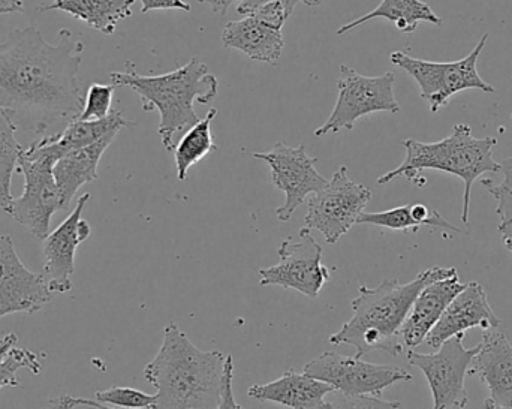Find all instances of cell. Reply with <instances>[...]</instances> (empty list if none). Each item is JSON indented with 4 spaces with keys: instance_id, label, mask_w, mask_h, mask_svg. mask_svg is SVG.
<instances>
[{
    "instance_id": "obj_34",
    "label": "cell",
    "mask_w": 512,
    "mask_h": 409,
    "mask_svg": "<svg viewBox=\"0 0 512 409\" xmlns=\"http://www.w3.org/2000/svg\"><path fill=\"white\" fill-rule=\"evenodd\" d=\"M233 380L234 359L233 356H227V362H225L224 386H222L221 402H219V407L216 409H245L242 407V405L237 404L236 398H234Z\"/></svg>"
},
{
    "instance_id": "obj_32",
    "label": "cell",
    "mask_w": 512,
    "mask_h": 409,
    "mask_svg": "<svg viewBox=\"0 0 512 409\" xmlns=\"http://www.w3.org/2000/svg\"><path fill=\"white\" fill-rule=\"evenodd\" d=\"M318 409H408L400 402L384 401L375 396H348L339 395L331 401H325Z\"/></svg>"
},
{
    "instance_id": "obj_22",
    "label": "cell",
    "mask_w": 512,
    "mask_h": 409,
    "mask_svg": "<svg viewBox=\"0 0 512 409\" xmlns=\"http://www.w3.org/2000/svg\"><path fill=\"white\" fill-rule=\"evenodd\" d=\"M137 125L135 122L126 119L120 111L113 110L110 116L101 120H72L63 132H57L53 135H45L42 137L48 149L56 156L57 161L66 153L74 152V150L83 149L90 146L96 141L104 138L111 132H120L123 128H132Z\"/></svg>"
},
{
    "instance_id": "obj_29",
    "label": "cell",
    "mask_w": 512,
    "mask_h": 409,
    "mask_svg": "<svg viewBox=\"0 0 512 409\" xmlns=\"http://www.w3.org/2000/svg\"><path fill=\"white\" fill-rule=\"evenodd\" d=\"M357 224L375 225V227L388 228L393 231H414L417 233L423 225L412 215V204L394 207L385 212H363L358 218Z\"/></svg>"
},
{
    "instance_id": "obj_10",
    "label": "cell",
    "mask_w": 512,
    "mask_h": 409,
    "mask_svg": "<svg viewBox=\"0 0 512 409\" xmlns=\"http://www.w3.org/2000/svg\"><path fill=\"white\" fill-rule=\"evenodd\" d=\"M465 333L448 339L436 353L421 354L408 351L409 365L423 372L433 396V409H465L469 402L466 375L472 360L480 350L463 345Z\"/></svg>"
},
{
    "instance_id": "obj_23",
    "label": "cell",
    "mask_w": 512,
    "mask_h": 409,
    "mask_svg": "<svg viewBox=\"0 0 512 409\" xmlns=\"http://www.w3.org/2000/svg\"><path fill=\"white\" fill-rule=\"evenodd\" d=\"M135 0H53L39 11H60L104 35H113L117 24L132 15Z\"/></svg>"
},
{
    "instance_id": "obj_25",
    "label": "cell",
    "mask_w": 512,
    "mask_h": 409,
    "mask_svg": "<svg viewBox=\"0 0 512 409\" xmlns=\"http://www.w3.org/2000/svg\"><path fill=\"white\" fill-rule=\"evenodd\" d=\"M216 114H218V110L210 108L207 111L206 117L201 119L197 125L192 126L189 131H186L182 140L174 147L173 153L174 161H176L177 179L180 182H185L188 179L189 170L194 165L203 161L210 153L218 150V146H216L215 140H213L212 129H210Z\"/></svg>"
},
{
    "instance_id": "obj_24",
    "label": "cell",
    "mask_w": 512,
    "mask_h": 409,
    "mask_svg": "<svg viewBox=\"0 0 512 409\" xmlns=\"http://www.w3.org/2000/svg\"><path fill=\"white\" fill-rule=\"evenodd\" d=\"M375 18H385L396 24L402 33H414L421 21L442 26V18L430 8L429 3L423 0H381L378 6L369 14L349 21L345 26L337 29V35H345Z\"/></svg>"
},
{
    "instance_id": "obj_41",
    "label": "cell",
    "mask_w": 512,
    "mask_h": 409,
    "mask_svg": "<svg viewBox=\"0 0 512 409\" xmlns=\"http://www.w3.org/2000/svg\"><path fill=\"white\" fill-rule=\"evenodd\" d=\"M505 246H507L508 251L511 252L512 255V240L511 239H504Z\"/></svg>"
},
{
    "instance_id": "obj_6",
    "label": "cell",
    "mask_w": 512,
    "mask_h": 409,
    "mask_svg": "<svg viewBox=\"0 0 512 409\" xmlns=\"http://www.w3.org/2000/svg\"><path fill=\"white\" fill-rule=\"evenodd\" d=\"M56 162V156L41 140L23 149L18 161L24 189L23 194L12 201L9 216L39 240L50 234L51 218L62 210V198L53 173Z\"/></svg>"
},
{
    "instance_id": "obj_5",
    "label": "cell",
    "mask_w": 512,
    "mask_h": 409,
    "mask_svg": "<svg viewBox=\"0 0 512 409\" xmlns=\"http://www.w3.org/2000/svg\"><path fill=\"white\" fill-rule=\"evenodd\" d=\"M406 158L399 167L379 177V185H388L399 177H405L415 185L420 182L421 173L426 170L453 174L465 183L463 192L462 221L469 225L472 186L483 174L501 173V162L493 158L498 140L495 137L477 138L472 135L471 126L459 123L447 138L433 143L408 138L402 141Z\"/></svg>"
},
{
    "instance_id": "obj_26",
    "label": "cell",
    "mask_w": 512,
    "mask_h": 409,
    "mask_svg": "<svg viewBox=\"0 0 512 409\" xmlns=\"http://www.w3.org/2000/svg\"><path fill=\"white\" fill-rule=\"evenodd\" d=\"M15 132L17 128L0 111V209L6 215L11 213L12 201H14L11 194L12 176L15 170H18V161L23 152Z\"/></svg>"
},
{
    "instance_id": "obj_11",
    "label": "cell",
    "mask_w": 512,
    "mask_h": 409,
    "mask_svg": "<svg viewBox=\"0 0 512 409\" xmlns=\"http://www.w3.org/2000/svg\"><path fill=\"white\" fill-rule=\"evenodd\" d=\"M304 374L333 387L348 396H375L381 398L388 387L414 380L405 369L397 366L373 365L357 357L324 353L304 366Z\"/></svg>"
},
{
    "instance_id": "obj_19",
    "label": "cell",
    "mask_w": 512,
    "mask_h": 409,
    "mask_svg": "<svg viewBox=\"0 0 512 409\" xmlns=\"http://www.w3.org/2000/svg\"><path fill=\"white\" fill-rule=\"evenodd\" d=\"M333 393V387L304 372L288 371L270 383L252 386L248 395L254 401L273 402L289 409H318Z\"/></svg>"
},
{
    "instance_id": "obj_9",
    "label": "cell",
    "mask_w": 512,
    "mask_h": 409,
    "mask_svg": "<svg viewBox=\"0 0 512 409\" xmlns=\"http://www.w3.org/2000/svg\"><path fill=\"white\" fill-rule=\"evenodd\" d=\"M370 198V189L354 182L348 167L342 165L325 188L310 197L304 225L321 233L330 245H336L357 224Z\"/></svg>"
},
{
    "instance_id": "obj_20",
    "label": "cell",
    "mask_w": 512,
    "mask_h": 409,
    "mask_svg": "<svg viewBox=\"0 0 512 409\" xmlns=\"http://www.w3.org/2000/svg\"><path fill=\"white\" fill-rule=\"evenodd\" d=\"M117 134V131L111 132L90 146L66 153L54 164L53 173L62 198V212L69 210L81 186L98 179L99 162Z\"/></svg>"
},
{
    "instance_id": "obj_40",
    "label": "cell",
    "mask_w": 512,
    "mask_h": 409,
    "mask_svg": "<svg viewBox=\"0 0 512 409\" xmlns=\"http://www.w3.org/2000/svg\"><path fill=\"white\" fill-rule=\"evenodd\" d=\"M484 409H512L510 407H501V405H496L492 399L487 398L486 402H484Z\"/></svg>"
},
{
    "instance_id": "obj_30",
    "label": "cell",
    "mask_w": 512,
    "mask_h": 409,
    "mask_svg": "<svg viewBox=\"0 0 512 409\" xmlns=\"http://www.w3.org/2000/svg\"><path fill=\"white\" fill-rule=\"evenodd\" d=\"M95 399L101 404L117 409H155L156 395H147L131 387H111L98 392Z\"/></svg>"
},
{
    "instance_id": "obj_31",
    "label": "cell",
    "mask_w": 512,
    "mask_h": 409,
    "mask_svg": "<svg viewBox=\"0 0 512 409\" xmlns=\"http://www.w3.org/2000/svg\"><path fill=\"white\" fill-rule=\"evenodd\" d=\"M114 84L93 83L84 98L78 120H101L113 113Z\"/></svg>"
},
{
    "instance_id": "obj_15",
    "label": "cell",
    "mask_w": 512,
    "mask_h": 409,
    "mask_svg": "<svg viewBox=\"0 0 512 409\" xmlns=\"http://www.w3.org/2000/svg\"><path fill=\"white\" fill-rule=\"evenodd\" d=\"M90 194L81 195L68 218L44 239L45 279L54 294L72 291V275L75 272V254L78 246L92 234L89 222L83 219V210L89 203Z\"/></svg>"
},
{
    "instance_id": "obj_37",
    "label": "cell",
    "mask_w": 512,
    "mask_h": 409,
    "mask_svg": "<svg viewBox=\"0 0 512 409\" xmlns=\"http://www.w3.org/2000/svg\"><path fill=\"white\" fill-rule=\"evenodd\" d=\"M141 12L147 14L150 11H168V9H177V11H191V5L185 0H140Z\"/></svg>"
},
{
    "instance_id": "obj_39",
    "label": "cell",
    "mask_w": 512,
    "mask_h": 409,
    "mask_svg": "<svg viewBox=\"0 0 512 409\" xmlns=\"http://www.w3.org/2000/svg\"><path fill=\"white\" fill-rule=\"evenodd\" d=\"M23 11V0H0V15L20 14Z\"/></svg>"
},
{
    "instance_id": "obj_27",
    "label": "cell",
    "mask_w": 512,
    "mask_h": 409,
    "mask_svg": "<svg viewBox=\"0 0 512 409\" xmlns=\"http://www.w3.org/2000/svg\"><path fill=\"white\" fill-rule=\"evenodd\" d=\"M17 345L18 336L15 333L0 338V392L3 387L20 386L17 380L20 369H27L33 375L41 374L42 365L38 354Z\"/></svg>"
},
{
    "instance_id": "obj_1",
    "label": "cell",
    "mask_w": 512,
    "mask_h": 409,
    "mask_svg": "<svg viewBox=\"0 0 512 409\" xmlns=\"http://www.w3.org/2000/svg\"><path fill=\"white\" fill-rule=\"evenodd\" d=\"M84 48L72 30H60L50 44L35 26L11 30L0 41V111L17 131L45 137L53 126L78 119Z\"/></svg>"
},
{
    "instance_id": "obj_38",
    "label": "cell",
    "mask_w": 512,
    "mask_h": 409,
    "mask_svg": "<svg viewBox=\"0 0 512 409\" xmlns=\"http://www.w3.org/2000/svg\"><path fill=\"white\" fill-rule=\"evenodd\" d=\"M197 2L206 3L216 14L225 15L233 3L242 2V0H197Z\"/></svg>"
},
{
    "instance_id": "obj_18",
    "label": "cell",
    "mask_w": 512,
    "mask_h": 409,
    "mask_svg": "<svg viewBox=\"0 0 512 409\" xmlns=\"http://www.w3.org/2000/svg\"><path fill=\"white\" fill-rule=\"evenodd\" d=\"M465 287L466 284L460 282L459 273L451 278L439 279L426 285L415 299L400 330L403 345L409 350L420 347L432 332L433 327L441 320L445 309Z\"/></svg>"
},
{
    "instance_id": "obj_2",
    "label": "cell",
    "mask_w": 512,
    "mask_h": 409,
    "mask_svg": "<svg viewBox=\"0 0 512 409\" xmlns=\"http://www.w3.org/2000/svg\"><path fill=\"white\" fill-rule=\"evenodd\" d=\"M227 356L201 351L176 323L164 330V342L144 378L156 389L155 409H216L224 386Z\"/></svg>"
},
{
    "instance_id": "obj_28",
    "label": "cell",
    "mask_w": 512,
    "mask_h": 409,
    "mask_svg": "<svg viewBox=\"0 0 512 409\" xmlns=\"http://www.w3.org/2000/svg\"><path fill=\"white\" fill-rule=\"evenodd\" d=\"M501 165L504 180L501 183H495L493 180L484 179L481 180V185L498 203L496 213L499 216L498 231L502 239L512 240V158L505 159Z\"/></svg>"
},
{
    "instance_id": "obj_13",
    "label": "cell",
    "mask_w": 512,
    "mask_h": 409,
    "mask_svg": "<svg viewBox=\"0 0 512 409\" xmlns=\"http://www.w3.org/2000/svg\"><path fill=\"white\" fill-rule=\"evenodd\" d=\"M252 156L270 167L271 182L279 191L285 192V203L276 210L280 222H288L309 195L321 191L328 183L316 170L318 159L307 155L304 144L289 147L283 141H277L273 149L255 152Z\"/></svg>"
},
{
    "instance_id": "obj_8",
    "label": "cell",
    "mask_w": 512,
    "mask_h": 409,
    "mask_svg": "<svg viewBox=\"0 0 512 409\" xmlns=\"http://www.w3.org/2000/svg\"><path fill=\"white\" fill-rule=\"evenodd\" d=\"M339 69L336 104L327 122L313 132L315 137L337 134L342 129L352 131L358 120L379 111L399 113L400 104L394 95L396 75L393 72L367 77L351 66L340 65Z\"/></svg>"
},
{
    "instance_id": "obj_21",
    "label": "cell",
    "mask_w": 512,
    "mask_h": 409,
    "mask_svg": "<svg viewBox=\"0 0 512 409\" xmlns=\"http://www.w3.org/2000/svg\"><path fill=\"white\" fill-rule=\"evenodd\" d=\"M221 39L225 47L262 63L279 62L285 48L282 30L273 29L255 17L230 21L222 30Z\"/></svg>"
},
{
    "instance_id": "obj_14",
    "label": "cell",
    "mask_w": 512,
    "mask_h": 409,
    "mask_svg": "<svg viewBox=\"0 0 512 409\" xmlns=\"http://www.w3.org/2000/svg\"><path fill=\"white\" fill-rule=\"evenodd\" d=\"M53 299L44 275L24 266L11 236H0V318L33 315Z\"/></svg>"
},
{
    "instance_id": "obj_33",
    "label": "cell",
    "mask_w": 512,
    "mask_h": 409,
    "mask_svg": "<svg viewBox=\"0 0 512 409\" xmlns=\"http://www.w3.org/2000/svg\"><path fill=\"white\" fill-rule=\"evenodd\" d=\"M246 17L258 18L262 23L277 30H282V27L285 26V21L289 18L288 14H286L285 6L279 0H270V2L262 3L251 14L246 15Z\"/></svg>"
},
{
    "instance_id": "obj_4",
    "label": "cell",
    "mask_w": 512,
    "mask_h": 409,
    "mask_svg": "<svg viewBox=\"0 0 512 409\" xmlns=\"http://www.w3.org/2000/svg\"><path fill=\"white\" fill-rule=\"evenodd\" d=\"M110 78L114 86L134 90L146 113L159 111L158 135L167 152H173L176 147L174 137L177 134L189 131L200 122L195 102L210 105L219 92L218 78L197 56L168 74L141 75L128 63L125 71L111 72Z\"/></svg>"
},
{
    "instance_id": "obj_42",
    "label": "cell",
    "mask_w": 512,
    "mask_h": 409,
    "mask_svg": "<svg viewBox=\"0 0 512 409\" xmlns=\"http://www.w3.org/2000/svg\"><path fill=\"white\" fill-rule=\"evenodd\" d=\"M511 120H512V114H511Z\"/></svg>"
},
{
    "instance_id": "obj_12",
    "label": "cell",
    "mask_w": 512,
    "mask_h": 409,
    "mask_svg": "<svg viewBox=\"0 0 512 409\" xmlns=\"http://www.w3.org/2000/svg\"><path fill=\"white\" fill-rule=\"evenodd\" d=\"M277 255L279 264L259 269L262 287L276 285L316 299L330 281V272L322 266L321 245L313 239L309 228H301L297 240L292 237L283 240Z\"/></svg>"
},
{
    "instance_id": "obj_17",
    "label": "cell",
    "mask_w": 512,
    "mask_h": 409,
    "mask_svg": "<svg viewBox=\"0 0 512 409\" xmlns=\"http://www.w3.org/2000/svg\"><path fill=\"white\" fill-rule=\"evenodd\" d=\"M469 375H477L496 405L512 408V345L501 329L486 330Z\"/></svg>"
},
{
    "instance_id": "obj_35",
    "label": "cell",
    "mask_w": 512,
    "mask_h": 409,
    "mask_svg": "<svg viewBox=\"0 0 512 409\" xmlns=\"http://www.w3.org/2000/svg\"><path fill=\"white\" fill-rule=\"evenodd\" d=\"M265 2H270V0H242V2H239V6H237V12L246 17V15L251 14L255 8H258L259 5ZM279 2L283 3L286 14H288V17H291L298 3H304V5L309 6V8H316V6L321 5L322 0H279Z\"/></svg>"
},
{
    "instance_id": "obj_36",
    "label": "cell",
    "mask_w": 512,
    "mask_h": 409,
    "mask_svg": "<svg viewBox=\"0 0 512 409\" xmlns=\"http://www.w3.org/2000/svg\"><path fill=\"white\" fill-rule=\"evenodd\" d=\"M78 407L95 408V409H117L101 404L96 399L74 398V396L63 395L60 398L50 399L48 408L45 409H75Z\"/></svg>"
},
{
    "instance_id": "obj_7",
    "label": "cell",
    "mask_w": 512,
    "mask_h": 409,
    "mask_svg": "<svg viewBox=\"0 0 512 409\" xmlns=\"http://www.w3.org/2000/svg\"><path fill=\"white\" fill-rule=\"evenodd\" d=\"M489 38L490 33H484L474 50L456 62H430L409 56L403 51L391 53L390 60L417 81L421 98L429 102L432 113H438L454 95L463 90L477 89L484 93H495V87L487 83L478 72V59Z\"/></svg>"
},
{
    "instance_id": "obj_3",
    "label": "cell",
    "mask_w": 512,
    "mask_h": 409,
    "mask_svg": "<svg viewBox=\"0 0 512 409\" xmlns=\"http://www.w3.org/2000/svg\"><path fill=\"white\" fill-rule=\"evenodd\" d=\"M454 275H457L454 267L435 266L423 270L408 284L387 279L375 288H358V296L351 303V320L331 335L328 342L331 345H351L357 351V359L375 351L400 356L403 353L400 330L418 294L430 282Z\"/></svg>"
},
{
    "instance_id": "obj_16",
    "label": "cell",
    "mask_w": 512,
    "mask_h": 409,
    "mask_svg": "<svg viewBox=\"0 0 512 409\" xmlns=\"http://www.w3.org/2000/svg\"><path fill=\"white\" fill-rule=\"evenodd\" d=\"M502 321L490 306L487 293L478 282H469L448 305L432 332L426 338L429 347L438 350L444 342L469 329H501Z\"/></svg>"
}]
</instances>
